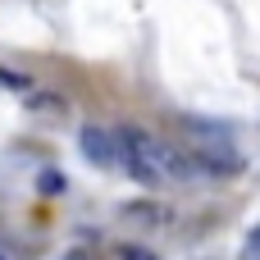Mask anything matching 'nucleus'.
Listing matches in <instances>:
<instances>
[{
    "instance_id": "2",
    "label": "nucleus",
    "mask_w": 260,
    "mask_h": 260,
    "mask_svg": "<svg viewBox=\"0 0 260 260\" xmlns=\"http://www.w3.org/2000/svg\"><path fill=\"white\" fill-rule=\"evenodd\" d=\"M192 155H197L201 174H210V178H233V174H242V155L229 146V137H197Z\"/></svg>"
},
{
    "instance_id": "3",
    "label": "nucleus",
    "mask_w": 260,
    "mask_h": 260,
    "mask_svg": "<svg viewBox=\"0 0 260 260\" xmlns=\"http://www.w3.org/2000/svg\"><path fill=\"white\" fill-rule=\"evenodd\" d=\"M78 151L87 155V165L114 169V165H119V133H110V128H101V123H82V128H78Z\"/></svg>"
},
{
    "instance_id": "8",
    "label": "nucleus",
    "mask_w": 260,
    "mask_h": 260,
    "mask_svg": "<svg viewBox=\"0 0 260 260\" xmlns=\"http://www.w3.org/2000/svg\"><path fill=\"white\" fill-rule=\"evenodd\" d=\"M251 247H256V251H260V229H256V233H251Z\"/></svg>"
},
{
    "instance_id": "4",
    "label": "nucleus",
    "mask_w": 260,
    "mask_h": 260,
    "mask_svg": "<svg viewBox=\"0 0 260 260\" xmlns=\"http://www.w3.org/2000/svg\"><path fill=\"white\" fill-rule=\"evenodd\" d=\"M37 192H46V197L64 192V174H59V169H46V174H37Z\"/></svg>"
},
{
    "instance_id": "6",
    "label": "nucleus",
    "mask_w": 260,
    "mask_h": 260,
    "mask_svg": "<svg viewBox=\"0 0 260 260\" xmlns=\"http://www.w3.org/2000/svg\"><path fill=\"white\" fill-rule=\"evenodd\" d=\"M128 219H146L151 224L155 219V206H128Z\"/></svg>"
},
{
    "instance_id": "1",
    "label": "nucleus",
    "mask_w": 260,
    "mask_h": 260,
    "mask_svg": "<svg viewBox=\"0 0 260 260\" xmlns=\"http://www.w3.org/2000/svg\"><path fill=\"white\" fill-rule=\"evenodd\" d=\"M160 151H165L160 137H151V133H142V128H119V160L128 165V178H137V183H146V187L165 183Z\"/></svg>"
},
{
    "instance_id": "7",
    "label": "nucleus",
    "mask_w": 260,
    "mask_h": 260,
    "mask_svg": "<svg viewBox=\"0 0 260 260\" xmlns=\"http://www.w3.org/2000/svg\"><path fill=\"white\" fill-rule=\"evenodd\" d=\"M0 87H27V78H23V73H9V69H0Z\"/></svg>"
},
{
    "instance_id": "9",
    "label": "nucleus",
    "mask_w": 260,
    "mask_h": 260,
    "mask_svg": "<svg viewBox=\"0 0 260 260\" xmlns=\"http://www.w3.org/2000/svg\"><path fill=\"white\" fill-rule=\"evenodd\" d=\"M0 260H5V256H0Z\"/></svg>"
},
{
    "instance_id": "5",
    "label": "nucleus",
    "mask_w": 260,
    "mask_h": 260,
    "mask_svg": "<svg viewBox=\"0 0 260 260\" xmlns=\"http://www.w3.org/2000/svg\"><path fill=\"white\" fill-rule=\"evenodd\" d=\"M119 256L123 260H155V251H146V247H123Z\"/></svg>"
}]
</instances>
